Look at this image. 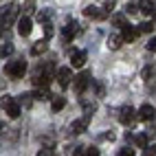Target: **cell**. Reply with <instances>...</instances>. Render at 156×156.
<instances>
[{
	"label": "cell",
	"instance_id": "1",
	"mask_svg": "<svg viewBox=\"0 0 156 156\" xmlns=\"http://www.w3.org/2000/svg\"><path fill=\"white\" fill-rule=\"evenodd\" d=\"M24 70H27V64L22 59H16V62H7L5 64V73L9 77H13V79H20L24 75Z\"/></svg>",
	"mask_w": 156,
	"mask_h": 156
},
{
	"label": "cell",
	"instance_id": "2",
	"mask_svg": "<svg viewBox=\"0 0 156 156\" xmlns=\"http://www.w3.org/2000/svg\"><path fill=\"white\" fill-rule=\"evenodd\" d=\"M2 106H5V112H7L11 119H18V117H20V101H16L13 97H7V95H5Z\"/></svg>",
	"mask_w": 156,
	"mask_h": 156
},
{
	"label": "cell",
	"instance_id": "3",
	"mask_svg": "<svg viewBox=\"0 0 156 156\" xmlns=\"http://www.w3.org/2000/svg\"><path fill=\"white\" fill-rule=\"evenodd\" d=\"M88 84H90V73H88V70H84L81 75H77V77H75V90L79 92V95L88 88Z\"/></svg>",
	"mask_w": 156,
	"mask_h": 156
},
{
	"label": "cell",
	"instance_id": "4",
	"mask_svg": "<svg viewBox=\"0 0 156 156\" xmlns=\"http://www.w3.org/2000/svg\"><path fill=\"white\" fill-rule=\"evenodd\" d=\"M57 79H59V86H62V88H66V86L70 84V79H73V70H70L68 66L59 68V70H57Z\"/></svg>",
	"mask_w": 156,
	"mask_h": 156
},
{
	"label": "cell",
	"instance_id": "5",
	"mask_svg": "<svg viewBox=\"0 0 156 156\" xmlns=\"http://www.w3.org/2000/svg\"><path fill=\"white\" fill-rule=\"evenodd\" d=\"M154 114H156V110H154V106H150V103H143L139 108V119L141 121H152Z\"/></svg>",
	"mask_w": 156,
	"mask_h": 156
},
{
	"label": "cell",
	"instance_id": "6",
	"mask_svg": "<svg viewBox=\"0 0 156 156\" xmlns=\"http://www.w3.org/2000/svg\"><path fill=\"white\" fill-rule=\"evenodd\" d=\"M51 79H53L51 75H46L44 70H40L37 75L33 77V86H35V88H46V86L51 84Z\"/></svg>",
	"mask_w": 156,
	"mask_h": 156
},
{
	"label": "cell",
	"instance_id": "7",
	"mask_svg": "<svg viewBox=\"0 0 156 156\" xmlns=\"http://www.w3.org/2000/svg\"><path fill=\"white\" fill-rule=\"evenodd\" d=\"M79 24L77 22H73V20H70V22H66V27H62V35H64V40H73V37H75L77 35V29Z\"/></svg>",
	"mask_w": 156,
	"mask_h": 156
},
{
	"label": "cell",
	"instance_id": "8",
	"mask_svg": "<svg viewBox=\"0 0 156 156\" xmlns=\"http://www.w3.org/2000/svg\"><path fill=\"white\" fill-rule=\"evenodd\" d=\"M119 121L123 123V126H130V123L134 121V108H130V106L121 108V112H119Z\"/></svg>",
	"mask_w": 156,
	"mask_h": 156
},
{
	"label": "cell",
	"instance_id": "9",
	"mask_svg": "<svg viewBox=\"0 0 156 156\" xmlns=\"http://www.w3.org/2000/svg\"><path fill=\"white\" fill-rule=\"evenodd\" d=\"M84 16L86 18H90V20H103V18H106V11H101V9L99 7H86L84 9Z\"/></svg>",
	"mask_w": 156,
	"mask_h": 156
},
{
	"label": "cell",
	"instance_id": "10",
	"mask_svg": "<svg viewBox=\"0 0 156 156\" xmlns=\"http://www.w3.org/2000/svg\"><path fill=\"white\" fill-rule=\"evenodd\" d=\"M121 35H123L126 42H134L136 35H139V29H134L132 24H126V27H121Z\"/></svg>",
	"mask_w": 156,
	"mask_h": 156
},
{
	"label": "cell",
	"instance_id": "11",
	"mask_svg": "<svg viewBox=\"0 0 156 156\" xmlns=\"http://www.w3.org/2000/svg\"><path fill=\"white\" fill-rule=\"evenodd\" d=\"M70 64L75 68H81L86 64V53H84V51H73V53H70Z\"/></svg>",
	"mask_w": 156,
	"mask_h": 156
},
{
	"label": "cell",
	"instance_id": "12",
	"mask_svg": "<svg viewBox=\"0 0 156 156\" xmlns=\"http://www.w3.org/2000/svg\"><path fill=\"white\" fill-rule=\"evenodd\" d=\"M31 24H33V22H31V18L22 16V18L18 20V33L20 35H29L31 33Z\"/></svg>",
	"mask_w": 156,
	"mask_h": 156
},
{
	"label": "cell",
	"instance_id": "13",
	"mask_svg": "<svg viewBox=\"0 0 156 156\" xmlns=\"http://www.w3.org/2000/svg\"><path fill=\"white\" fill-rule=\"evenodd\" d=\"M88 119H90V117L77 119V121L70 126V132H73V134H81V132H86V128H88Z\"/></svg>",
	"mask_w": 156,
	"mask_h": 156
},
{
	"label": "cell",
	"instance_id": "14",
	"mask_svg": "<svg viewBox=\"0 0 156 156\" xmlns=\"http://www.w3.org/2000/svg\"><path fill=\"white\" fill-rule=\"evenodd\" d=\"M141 11L145 16H152L156 11V0H143V2H141Z\"/></svg>",
	"mask_w": 156,
	"mask_h": 156
},
{
	"label": "cell",
	"instance_id": "15",
	"mask_svg": "<svg viewBox=\"0 0 156 156\" xmlns=\"http://www.w3.org/2000/svg\"><path fill=\"white\" fill-rule=\"evenodd\" d=\"M123 42H126V40H123V35H110V37H108V48L117 51V48H121Z\"/></svg>",
	"mask_w": 156,
	"mask_h": 156
},
{
	"label": "cell",
	"instance_id": "16",
	"mask_svg": "<svg viewBox=\"0 0 156 156\" xmlns=\"http://www.w3.org/2000/svg\"><path fill=\"white\" fill-rule=\"evenodd\" d=\"M5 9H7V13H2V27L9 24V22L13 20V16L18 13V9H16V7H5Z\"/></svg>",
	"mask_w": 156,
	"mask_h": 156
},
{
	"label": "cell",
	"instance_id": "17",
	"mask_svg": "<svg viewBox=\"0 0 156 156\" xmlns=\"http://www.w3.org/2000/svg\"><path fill=\"white\" fill-rule=\"evenodd\" d=\"M51 95H48V92H46V88H37L35 92H33V99L35 101H46Z\"/></svg>",
	"mask_w": 156,
	"mask_h": 156
},
{
	"label": "cell",
	"instance_id": "18",
	"mask_svg": "<svg viewBox=\"0 0 156 156\" xmlns=\"http://www.w3.org/2000/svg\"><path fill=\"white\" fill-rule=\"evenodd\" d=\"M46 51V40H42V42H35V46L31 48V55H40Z\"/></svg>",
	"mask_w": 156,
	"mask_h": 156
},
{
	"label": "cell",
	"instance_id": "19",
	"mask_svg": "<svg viewBox=\"0 0 156 156\" xmlns=\"http://www.w3.org/2000/svg\"><path fill=\"white\" fill-rule=\"evenodd\" d=\"M64 106H66V101H64V97H57V99H53V103H51V108H53L55 112H57V110H62Z\"/></svg>",
	"mask_w": 156,
	"mask_h": 156
},
{
	"label": "cell",
	"instance_id": "20",
	"mask_svg": "<svg viewBox=\"0 0 156 156\" xmlns=\"http://www.w3.org/2000/svg\"><path fill=\"white\" fill-rule=\"evenodd\" d=\"M139 29V33H152V29H154V22H143L136 27Z\"/></svg>",
	"mask_w": 156,
	"mask_h": 156
},
{
	"label": "cell",
	"instance_id": "21",
	"mask_svg": "<svg viewBox=\"0 0 156 156\" xmlns=\"http://www.w3.org/2000/svg\"><path fill=\"white\" fill-rule=\"evenodd\" d=\"M112 22L117 24V27H126V24H128V22H126V16H123V13H117V16L112 18Z\"/></svg>",
	"mask_w": 156,
	"mask_h": 156
},
{
	"label": "cell",
	"instance_id": "22",
	"mask_svg": "<svg viewBox=\"0 0 156 156\" xmlns=\"http://www.w3.org/2000/svg\"><path fill=\"white\" fill-rule=\"evenodd\" d=\"M11 53H13V46L9 44V42H7V44H2V57H7V55H11Z\"/></svg>",
	"mask_w": 156,
	"mask_h": 156
},
{
	"label": "cell",
	"instance_id": "23",
	"mask_svg": "<svg viewBox=\"0 0 156 156\" xmlns=\"http://www.w3.org/2000/svg\"><path fill=\"white\" fill-rule=\"evenodd\" d=\"M136 145L145 147V145H147V136H145V134H139V136H136Z\"/></svg>",
	"mask_w": 156,
	"mask_h": 156
},
{
	"label": "cell",
	"instance_id": "24",
	"mask_svg": "<svg viewBox=\"0 0 156 156\" xmlns=\"http://www.w3.org/2000/svg\"><path fill=\"white\" fill-rule=\"evenodd\" d=\"M114 5H117V0H106L103 9H106V11H112V9H114Z\"/></svg>",
	"mask_w": 156,
	"mask_h": 156
},
{
	"label": "cell",
	"instance_id": "25",
	"mask_svg": "<svg viewBox=\"0 0 156 156\" xmlns=\"http://www.w3.org/2000/svg\"><path fill=\"white\" fill-rule=\"evenodd\" d=\"M147 51H152V53L156 51V37H152L150 42H147Z\"/></svg>",
	"mask_w": 156,
	"mask_h": 156
},
{
	"label": "cell",
	"instance_id": "26",
	"mask_svg": "<svg viewBox=\"0 0 156 156\" xmlns=\"http://www.w3.org/2000/svg\"><path fill=\"white\" fill-rule=\"evenodd\" d=\"M86 156H99V150L97 147H90V150H86Z\"/></svg>",
	"mask_w": 156,
	"mask_h": 156
},
{
	"label": "cell",
	"instance_id": "27",
	"mask_svg": "<svg viewBox=\"0 0 156 156\" xmlns=\"http://www.w3.org/2000/svg\"><path fill=\"white\" fill-rule=\"evenodd\" d=\"M145 156H156V145H152V147H147V152H145Z\"/></svg>",
	"mask_w": 156,
	"mask_h": 156
},
{
	"label": "cell",
	"instance_id": "28",
	"mask_svg": "<svg viewBox=\"0 0 156 156\" xmlns=\"http://www.w3.org/2000/svg\"><path fill=\"white\" fill-rule=\"evenodd\" d=\"M119 156H134V150H121Z\"/></svg>",
	"mask_w": 156,
	"mask_h": 156
},
{
	"label": "cell",
	"instance_id": "29",
	"mask_svg": "<svg viewBox=\"0 0 156 156\" xmlns=\"http://www.w3.org/2000/svg\"><path fill=\"white\" fill-rule=\"evenodd\" d=\"M44 33H46V37H51V35H53V27L46 24V27H44Z\"/></svg>",
	"mask_w": 156,
	"mask_h": 156
},
{
	"label": "cell",
	"instance_id": "30",
	"mask_svg": "<svg viewBox=\"0 0 156 156\" xmlns=\"http://www.w3.org/2000/svg\"><path fill=\"white\" fill-rule=\"evenodd\" d=\"M37 156H53V152H51V150H40Z\"/></svg>",
	"mask_w": 156,
	"mask_h": 156
},
{
	"label": "cell",
	"instance_id": "31",
	"mask_svg": "<svg viewBox=\"0 0 156 156\" xmlns=\"http://www.w3.org/2000/svg\"><path fill=\"white\" fill-rule=\"evenodd\" d=\"M101 139H103V141H112V139H114V134H112V132H108V134H101Z\"/></svg>",
	"mask_w": 156,
	"mask_h": 156
},
{
	"label": "cell",
	"instance_id": "32",
	"mask_svg": "<svg viewBox=\"0 0 156 156\" xmlns=\"http://www.w3.org/2000/svg\"><path fill=\"white\" fill-rule=\"evenodd\" d=\"M73 156H86V152H84V147H77V150H75V154H73Z\"/></svg>",
	"mask_w": 156,
	"mask_h": 156
}]
</instances>
